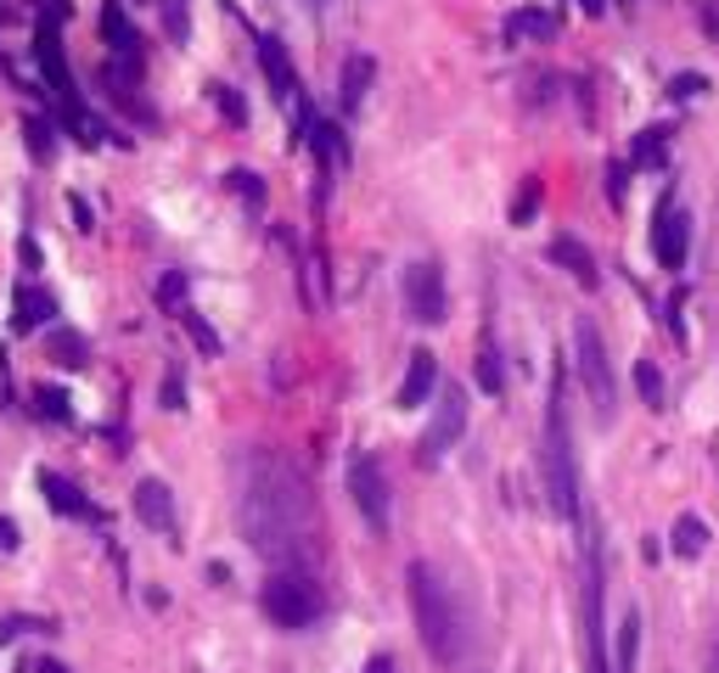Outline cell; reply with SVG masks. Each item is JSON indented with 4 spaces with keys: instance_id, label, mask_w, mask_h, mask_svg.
Masks as SVG:
<instances>
[{
    "instance_id": "9c48e42d",
    "label": "cell",
    "mask_w": 719,
    "mask_h": 673,
    "mask_svg": "<svg viewBox=\"0 0 719 673\" xmlns=\"http://www.w3.org/2000/svg\"><path fill=\"white\" fill-rule=\"evenodd\" d=\"M652 253H658L664 269H685V253H692V219L674 208V196L658 202V219H652Z\"/></svg>"
},
{
    "instance_id": "83f0119b",
    "label": "cell",
    "mask_w": 719,
    "mask_h": 673,
    "mask_svg": "<svg viewBox=\"0 0 719 673\" xmlns=\"http://www.w3.org/2000/svg\"><path fill=\"white\" fill-rule=\"evenodd\" d=\"M209 101L225 113V124H248V101H242L231 85H209Z\"/></svg>"
},
{
    "instance_id": "f1b7e54d",
    "label": "cell",
    "mask_w": 719,
    "mask_h": 673,
    "mask_svg": "<svg viewBox=\"0 0 719 673\" xmlns=\"http://www.w3.org/2000/svg\"><path fill=\"white\" fill-rule=\"evenodd\" d=\"M35 416H46V421H74L68 393H62V388H40V393H35Z\"/></svg>"
},
{
    "instance_id": "4dcf8cb0",
    "label": "cell",
    "mask_w": 719,
    "mask_h": 673,
    "mask_svg": "<svg viewBox=\"0 0 719 673\" xmlns=\"http://www.w3.org/2000/svg\"><path fill=\"white\" fill-rule=\"evenodd\" d=\"M225 186H231L237 196H248L253 208H258V202H265V180H258L253 168H231V175H225Z\"/></svg>"
},
{
    "instance_id": "cb8c5ba5",
    "label": "cell",
    "mask_w": 719,
    "mask_h": 673,
    "mask_svg": "<svg viewBox=\"0 0 719 673\" xmlns=\"http://www.w3.org/2000/svg\"><path fill=\"white\" fill-rule=\"evenodd\" d=\"M23 147L35 152V163H51V157H56V135H51V124H46V118H23Z\"/></svg>"
},
{
    "instance_id": "6da1fadb",
    "label": "cell",
    "mask_w": 719,
    "mask_h": 673,
    "mask_svg": "<svg viewBox=\"0 0 719 673\" xmlns=\"http://www.w3.org/2000/svg\"><path fill=\"white\" fill-rule=\"evenodd\" d=\"M237 522L265 561L299 567L315 545L310 478L276 449H248L237 460Z\"/></svg>"
},
{
    "instance_id": "7402d4cb",
    "label": "cell",
    "mask_w": 719,
    "mask_h": 673,
    "mask_svg": "<svg viewBox=\"0 0 719 673\" xmlns=\"http://www.w3.org/2000/svg\"><path fill=\"white\" fill-rule=\"evenodd\" d=\"M635 168H664V157H669V129L658 124V129H641L635 135Z\"/></svg>"
},
{
    "instance_id": "5bb4252c",
    "label": "cell",
    "mask_w": 719,
    "mask_h": 673,
    "mask_svg": "<svg viewBox=\"0 0 719 673\" xmlns=\"http://www.w3.org/2000/svg\"><path fill=\"white\" fill-rule=\"evenodd\" d=\"M433 382H439V359H433L428 348H416V354H411V365H405V382H400L394 404H400V410H416V404H428Z\"/></svg>"
},
{
    "instance_id": "52a82bcc",
    "label": "cell",
    "mask_w": 719,
    "mask_h": 673,
    "mask_svg": "<svg viewBox=\"0 0 719 673\" xmlns=\"http://www.w3.org/2000/svg\"><path fill=\"white\" fill-rule=\"evenodd\" d=\"M467 432V393L462 388H444L439 404H433V421L421 432V466H439Z\"/></svg>"
},
{
    "instance_id": "b9f144b4",
    "label": "cell",
    "mask_w": 719,
    "mask_h": 673,
    "mask_svg": "<svg viewBox=\"0 0 719 673\" xmlns=\"http://www.w3.org/2000/svg\"><path fill=\"white\" fill-rule=\"evenodd\" d=\"M366 673H394V662H388V657H377V662H371Z\"/></svg>"
},
{
    "instance_id": "484cf974",
    "label": "cell",
    "mask_w": 719,
    "mask_h": 673,
    "mask_svg": "<svg viewBox=\"0 0 719 673\" xmlns=\"http://www.w3.org/2000/svg\"><path fill=\"white\" fill-rule=\"evenodd\" d=\"M635 388H641V398L652 404V410H664V370L652 359H635Z\"/></svg>"
},
{
    "instance_id": "4316f807",
    "label": "cell",
    "mask_w": 719,
    "mask_h": 673,
    "mask_svg": "<svg viewBox=\"0 0 719 673\" xmlns=\"http://www.w3.org/2000/svg\"><path fill=\"white\" fill-rule=\"evenodd\" d=\"M478 388H483V393H501V388H506V370H501L495 343H483V348H478Z\"/></svg>"
},
{
    "instance_id": "ac0fdd59",
    "label": "cell",
    "mask_w": 719,
    "mask_h": 673,
    "mask_svg": "<svg viewBox=\"0 0 719 673\" xmlns=\"http://www.w3.org/2000/svg\"><path fill=\"white\" fill-rule=\"evenodd\" d=\"M51 315H56L51 292H40V287H17V297H12V331H35V326H46Z\"/></svg>"
},
{
    "instance_id": "603a6c76",
    "label": "cell",
    "mask_w": 719,
    "mask_h": 673,
    "mask_svg": "<svg viewBox=\"0 0 719 673\" xmlns=\"http://www.w3.org/2000/svg\"><path fill=\"white\" fill-rule=\"evenodd\" d=\"M46 348H51L56 365H68V370H79V365L90 359V343H85L79 331H51V336H46Z\"/></svg>"
},
{
    "instance_id": "44dd1931",
    "label": "cell",
    "mask_w": 719,
    "mask_h": 673,
    "mask_svg": "<svg viewBox=\"0 0 719 673\" xmlns=\"http://www.w3.org/2000/svg\"><path fill=\"white\" fill-rule=\"evenodd\" d=\"M551 34H557V17L551 12H512L506 17V40H551Z\"/></svg>"
},
{
    "instance_id": "8d00e7d4",
    "label": "cell",
    "mask_w": 719,
    "mask_h": 673,
    "mask_svg": "<svg viewBox=\"0 0 719 673\" xmlns=\"http://www.w3.org/2000/svg\"><path fill=\"white\" fill-rule=\"evenodd\" d=\"M68 214H74V230H96V225H90V202H85V196H68Z\"/></svg>"
},
{
    "instance_id": "d4e9b609",
    "label": "cell",
    "mask_w": 719,
    "mask_h": 673,
    "mask_svg": "<svg viewBox=\"0 0 719 673\" xmlns=\"http://www.w3.org/2000/svg\"><path fill=\"white\" fill-rule=\"evenodd\" d=\"M635 651H641V612L618 623V673H635Z\"/></svg>"
},
{
    "instance_id": "7a4b0ae2",
    "label": "cell",
    "mask_w": 719,
    "mask_h": 673,
    "mask_svg": "<svg viewBox=\"0 0 719 673\" xmlns=\"http://www.w3.org/2000/svg\"><path fill=\"white\" fill-rule=\"evenodd\" d=\"M405 584H411V618H416V634H421V646H428V657L444 668L462 662L467 657V618H462V606H455L450 584L428 561H411Z\"/></svg>"
},
{
    "instance_id": "7c38bea8",
    "label": "cell",
    "mask_w": 719,
    "mask_h": 673,
    "mask_svg": "<svg viewBox=\"0 0 719 673\" xmlns=\"http://www.w3.org/2000/svg\"><path fill=\"white\" fill-rule=\"evenodd\" d=\"M551 264H563L568 276L584 287V292H596L602 287V269H596V253L579 242V236H551Z\"/></svg>"
},
{
    "instance_id": "2e32d148",
    "label": "cell",
    "mask_w": 719,
    "mask_h": 673,
    "mask_svg": "<svg viewBox=\"0 0 719 673\" xmlns=\"http://www.w3.org/2000/svg\"><path fill=\"white\" fill-rule=\"evenodd\" d=\"M102 34H108V46L118 51L124 67H141V34H136V23H129V12L118 7V0L102 7Z\"/></svg>"
},
{
    "instance_id": "1f68e13d",
    "label": "cell",
    "mask_w": 719,
    "mask_h": 673,
    "mask_svg": "<svg viewBox=\"0 0 719 673\" xmlns=\"http://www.w3.org/2000/svg\"><path fill=\"white\" fill-rule=\"evenodd\" d=\"M157 303H163V309H186V276H180V269H169V276L157 281Z\"/></svg>"
},
{
    "instance_id": "277c9868",
    "label": "cell",
    "mask_w": 719,
    "mask_h": 673,
    "mask_svg": "<svg viewBox=\"0 0 719 673\" xmlns=\"http://www.w3.org/2000/svg\"><path fill=\"white\" fill-rule=\"evenodd\" d=\"M258 606H265V618L276 628H310L326 612V595L304 567H281V572H270V584L258 589Z\"/></svg>"
},
{
    "instance_id": "ba28073f",
    "label": "cell",
    "mask_w": 719,
    "mask_h": 673,
    "mask_svg": "<svg viewBox=\"0 0 719 673\" xmlns=\"http://www.w3.org/2000/svg\"><path fill=\"white\" fill-rule=\"evenodd\" d=\"M450 309V292H444V269L433 258H416L405 269V315L421 320V326H439Z\"/></svg>"
},
{
    "instance_id": "d590c367",
    "label": "cell",
    "mask_w": 719,
    "mask_h": 673,
    "mask_svg": "<svg viewBox=\"0 0 719 673\" xmlns=\"http://www.w3.org/2000/svg\"><path fill=\"white\" fill-rule=\"evenodd\" d=\"M703 90H708L703 74H680V79H669V96H674V101H692V96H703Z\"/></svg>"
},
{
    "instance_id": "8992f818",
    "label": "cell",
    "mask_w": 719,
    "mask_h": 673,
    "mask_svg": "<svg viewBox=\"0 0 719 673\" xmlns=\"http://www.w3.org/2000/svg\"><path fill=\"white\" fill-rule=\"evenodd\" d=\"M349 494H354V511L366 517L371 533H388V517H394V505H388V471L377 455H354L349 460Z\"/></svg>"
},
{
    "instance_id": "e0dca14e",
    "label": "cell",
    "mask_w": 719,
    "mask_h": 673,
    "mask_svg": "<svg viewBox=\"0 0 719 673\" xmlns=\"http://www.w3.org/2000/svg\"><path fill=\"white\" fill-rule=\"evenodd\" d=\"M40 488H46V499H51V511H62V517H79V522H96L102 511L85 499V488L79 483H68V478H56V471H40Z\"/></svg>"
},
{
    "instance_id": "3957f363",
    "label": "cell",
    "mask_w": 719,
    "mask_h": 673,
    "mask_svg": "<svg viewBox=\"0 0 719 673\" xmlns=\"http://www.w3.org/2000/svg\"><path fill=\"white\" fill-rule=\"evenodd\" d=\"M540 466H545V499L557 517H579V460H573V432H568V410H563V393H551L545 404V449H540Z\"/></svg>"
},
{
    "instance_id": "5b68a950",
    "label": "cell",
    "mask_w": 719,
    "mask_h": 673,
    "mask_svg": "<svg viewBox=\"0 0 719 673\" xmlns=\"http://www.w3.org/2000/svg\"><path fill=\"white\" fill-rule=\"evenodd\" d=\"M573 354H579V382H584V393H591V410L607 427L618 416V388H613V359H607V343H602L596 320L573 326Z\"/></svg>"
},
{
    "instance_id": "ffe728a7",
    "label": "cell",
    "mask_w": 719,
    "mask_h": 673,
    "mask_svg": "<svg viewBox=\"0 0 719 673\" xmlns=\"http://www.w3.org/2000/svg\"><path fill=\"white\" fill-rule=\"evenodd\" d=\"M310 147H315L320 168H338V163H349V141H343V129H338V124H320V118H315V129H310Z\"/></svg>"
},
{
    "instance_id": "f546056e",
    "label": "cell",
    "mask_w": 719,
    "mask_h": 673,
    "mask_svg": "<svg viewBox=\"0 0 719 673\" xmlns=\"http://www.w3.org/2000/svg\"><path fill=\"white\" fill-rule=\"evenodd\" d=\"M180 320H186V331H191V343H198L203 354H219V336H214V326L198 315V309H180Z\"/></svg>"
},
{
    "instance_id": "d6a6232c",
    "label": "cell",
    "mask_w": 719,
    "mask_h": 673,
    "mask_svg": "<svg viewBox=\"0 0 719 673\" xmlns=\"http://www.w3.org/2000/svg\"><path fill=\"white\" fill-rule=\"evenodd\" d=\"M534 208H540V180H529V186L517 191V202H512V225H529Z\"/></svg>"
},
{
    "instance_id": "d6986e66",
    "label": "cell",
    "mask_w": 719,
    "mask_h": 673,
    "mask_svg": "<svg viewBox=\"0 0 719 673\" xmlns=\"http://www.w3.org/2000/svg\"><path fill=\"white\" fill-rule=\"evenodd\" d=\"M669 550L685 556V561H697V556L708 550V522H703V517H680V522L669 528Z\"/></svg>"
},
{
    "instance_id": "8fae6325",
    "label": "cell",
    "mask_w": 719,
    "mask_h": 673,
    "mask_svg": "<svg viewBox=\"0 0 719 673\" xmlns=\"http://www.w3.org/2000/svg\"><path fill=\"white\" fill-rule=\"evenodd\" d=\"M258 67H265L276 101H299V96H304L299 74H292V56H287V46L276 40V34H265V40H258Z\"/></svg>"
},
{
    "instance_id": "ab89813d",
    "label": "cell",
    "mask_w": 719,
    "mask_h": 673,
    "mask_svg": "<svg viewBox=\"0 0 719 673\" xmlns=\"http://www.w3.org/2000/svg\"><path fill=\"white\" fill-rule=\"evenodd\" d=\"M703 23H708V28L719 34V7H714V0H708V7H703Z\"/></svg>"
},
{
    "instance_id": "60d3db41",
    "label": "cell",
    "mask_w": 719,
    "mask_h": 673,
    "mask_svg": "<svg viewBox=\"0 0 719 673\" xmlns=\"http://www.w3.org/2000/svg\"><path fill=\"white\" fill-rule=\"evenodd\" d=\"M708 673H719V634H714V646H708Z\"/></svg>"
},
{
    "instance_id": "9a60e30c",
    "label": "cell",
    "mask_w": 719,
    "mask_h": 673,
    "mask_svg": "<svg viewBox=\"0 0 719 673\" xmlns=\"http://www.w3.org/2000/svg\"><path fill=\"white\" fill-rule=\"evenodd\" d=\"M371 79H377V62H371L366 51H354V56L343 62V74H338V107H343V113H360V107H366Z\"/></svg>"
},
{
    "instance_id": "74e56055",
    "label": "cell",
    "mask_w": 719,
    "mask_h": 673,
    "mask_svg": "<svg viewBox=\"0 0 719 673\" xmlns=\"http://www.w3.org/2000/svg\"><path fill=\"white\" fill-rule=\"evenodd\" d=\"M607 196H613V202H625V168H618V163L607 168Z\"/></svg>"
},
{
    "instance_id": "f35d334b",
    "label": "cell",
    "mask_w": 719,
    "mask_h": 673,
    "mask_svg": "<svg viewBox=\"0 0 719 673\" xmlns=\"http://www.w3.org/2000/svg\"><path fill=\"white\" fill-rule=\"evenodd\" d=\"M0 550H17V522L0 517Z\"/></svg>"
},
{
    "instance_id": "e575fe53",
    "label": "cell",
    "mask_w": 719,
    "mask_h": 673,
    "mask_svg": "<svg viewBox=\"0 0 719 673\" xmlns=\"http://www.w3.org/2000/svg\"><path fill=\"white\" fill-rule=\"evenodd\" d=\"M163 410H186V382H180V370H169V377H163Z\"/></svg>"
},
{
    "instance_id": "30bf717a",
    "label": "cell",
    "mask_w": 719,
    "mask_h": 673,
    "mask_svg": "<svg viewBox=\"0 0 719 673\" xmlns=\"http://www.w3.org/2000/svg\"><path fill=\"white\" fill-rule=\"evenodd\" d=\"M35 56H40V74H46V85L62 96V107H79V96H74V74H68V56H62V40H56V23H46V17H40Z\"/></svg>"
},
{
    "instance_id": "4fadbf2b",
    "label": "cell",
    "mask_w": 719,
    "mask_h": 673,
    "mask_svg": "<svg viewBox=\"0 0 719 673\" xmlns=\"http://www.w3.org/2000/svg\"><path fill=\"white\" fill-rule=\"evenodd\" d=\"M136 517L152 533H175V494H169V483H157V478L136 483Z\"/></svg>"
},
{
    "instance_id": "836d02e7",
    "label": "cell",
    "mask_w": 719,
    "mask_h": 673,
    "mask_svg": "<svg viewBox=\"0 0 719 673\" xmlns=\"http://www.w3.org/2000/svg\"><path fill=\"white\" fill-rule=\"evenodd\" d=\"M163 23H169V40H186L191 23H186V0H163Z\"/></svg>"
}]
</instances>
